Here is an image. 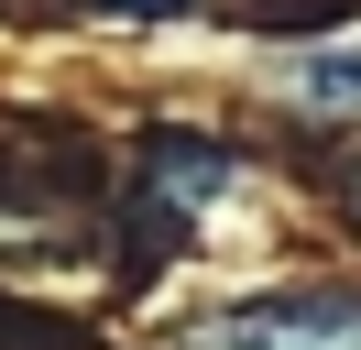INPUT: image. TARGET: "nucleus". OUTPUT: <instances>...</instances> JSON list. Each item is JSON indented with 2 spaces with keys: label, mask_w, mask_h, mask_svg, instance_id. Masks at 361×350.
I'll list each match as a JSON object with an SVG mask.
<instances>
[{
  "label": "nucleus",
  "mask_w": 361,
  "mask_h": 350,
  "mask_svg": "<svg viewBox=\"0 0 361 350\" xmlns=\"http://www.w3.org/2000/svg\"><path fill=\"white\" fill-rule=\"evenodd\" d=\"M176 350H361V284H274V296H230Z\"/></svg>",
  "instance_id": "1"
},
{
  "label": "nucleus",
  "mask_w": 361,
  "mask_h": 350,
  "mask_svg": "<svg viewBox=\"0 0 361 350\" xmlns=\"http://www.w3.org/2000/svg\"><path fill=\"white\" fill-rule=\"evenodd\" d=\"M285 88L317 121H361V44H307V55L285 66Z\"/></svg>",
  "instance_id": "2"
},
{
  "label": "nucleus",
  "mask_w": 361,
  "mask_h": 350,
  "mask_svg": "<svg viewBox=\"0 0 361 350\" xmlns=\"http://www.w3.org/2000/svg\"><path fill=\"white\" fill-rule=\"evenodd\" d=\"M88 11H121V22H164V11H197V0H88Z\"/></svg>",
  "instance_id": "3"
},
{
  "label": "nucleus",
  "mask_w": 361,
  "mask_h": 350,
  "mask_svg": "<svg viewBox=\"0 0 361 350\" xmlns=\"http://www.w3.org/2000/svg\"><path fill=\"white\" fill-rule=\"evenodd\" d=\"M350 219H361V164H350Z\"/></svg>",
  "instance_id": "4"
}]
</instances>
